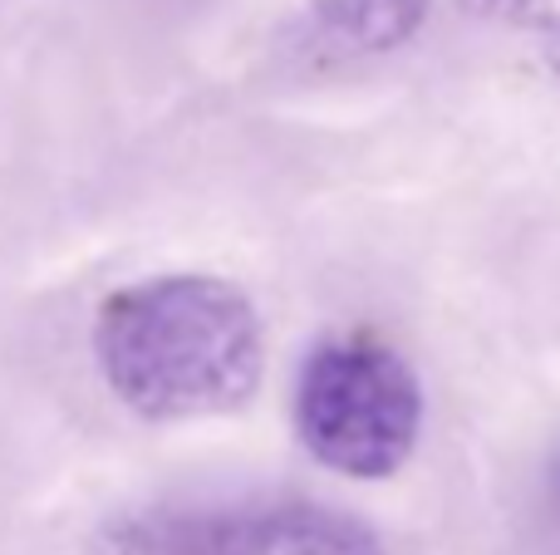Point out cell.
<instances>
[{
    "mask_svg": "<svg viewBox=\"0 0 560 555\" xmlns=\"http://www.w3.org/2000/svg\"><path fill=\"white\" fill-rule=\"evenodd\" d=\"M94 354L124 409L148 423H192L236 413L261 389L266 334L232 281L167 271L108 295Z\"/></svg>",
    "mask_w": 560,
    "mask_h": 555,
    "instance_id": "1",
    "label": "cell"
},
{
    "mask_svg": "<svg viewBox=\"0 0 560 555\" xmlns=\"http://www.w3.org/2000/svg\"><path fill=\"white\" fill-rule=\"evenodd\" d=\"M295 433L310 458L339 477H388L413 458L423 433L418 374L369 334L325 340L300 369Z\"/></svg>",
    "mask_w": 560,
    "mask_h": 555,
    "instance_id": "2",
    "label": "cell"
},
{
    "mask_svg": "<svg viewBox=\"0 0 560 555\" xmlns=\"http://www.w3.org/2000/svg\"><path fill=\"white\" fill-rule=\"evenodd\" d=\"M187 555H384V546L349 511L319 501H276L197 521Z\"/></svg>",
    "mask_w": 560,
    "mask_h": 555,
    "instance_id": "3",
    "label": "cell"
},
{
    "mask_svg": "<svg viewBox=\"0 0 560 555\" xmlns=\"http://www.w3.org/2000/svg\"><path fill=\"white\" fill-rule=\"evenodd\" d=\"M433 0H310L295 20V59L315 69L354 64L408 45Z\"/></svg>",
    "mask_w": 560,
    "mask_h": 555,
    "instance_id": "4",
    "label": "cell"
},
{
    "mask_svg": "<svg viewBox=\"0 0 560 555\" xmlns=\"http://www.w3.org/2000/svg\"><path fill=\"white\" fill-rule=\"evenodd\" d=\"M463 10L477 20H492V25L536 39L541 59L560 79V0H463Z\"/></svg>",
    "mask_w": 560,
    "mask_h": 555,
    "instance_id": "5",
    "label": "cell"
},
{
    "mask_svg": "<svg viewBox=\"0 0 560 555\" xmlns=\"http://www.w3.org/2000/svg\"><path fill=\"white\" fill-rule=\"evenodd\" d=\"M556 507H560V462H556Z\"/></svg>",
    "mask_w": 560,
    "mask_h": 555,
    "instance_id": "6",
    "label": "cell"
}]
</instances>
